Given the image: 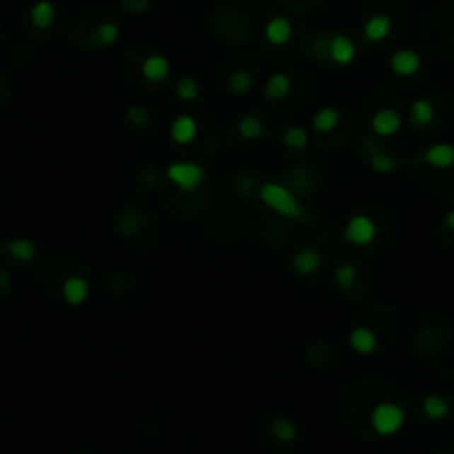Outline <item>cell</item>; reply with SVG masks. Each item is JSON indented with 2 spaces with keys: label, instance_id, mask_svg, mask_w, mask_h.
<instances>
[{
  "label": "cell",
  "instance_id": "ffe728a7",
  "mask_svg": "<svg viewBox=\"0 0 454 454\" xmlns=\"http://www.w3.org/2000/svg\"><path fill=\"white\" fill-rule=\"evenodd\" d=\"M5 250L7 254L11 256V259H16L21 263H29V261H34L36 259V243L34 240H29V238H11L5 243Z\"/></svg>",
  "mask_w": 454,
  "mask_h": 454
},
{
  "label": "cell",
  "instance_id": "52a82bcc",
  "mask_svg": "<svg viewBox=\"0 0 454 454\" xmlns=\"http://www.w3.org/2000/svg\"><path fill=\"white\" fill-rule=\"evenodd\" d=\"M421 56L414 50H397L390 56V69L395 71L401 78H410L421 69Z\"/></svg>",
  "mask_w": 454,
  "mask_h": 454
},
{
  "label": "cell",
  "instance_id": "7c38bea8",
  "mask_svg": "<svg viewBox=\"0 0 454 454\" xmlns=\"http://www.w3.org/2000/svg\"><path fill=\"white\" fill-rule=\"evenodd\" d=\"M170 69H172L170 60L163 54H149L141 63V74L149 83H163L170 76Z\"/></svg>",
  "mask_w": 454,
  "mask_h": 454
},
{
  "label": "cell",
  "instance_id": "30bf717a",
  "mask_svg": "<svg viewBox=\"0 0 454 454\" xmlns=\"http://www.w3.org/2000/svg\"><path fill=\"white\" fill-rule=\"evenodd\" d=\"M327 58L332 60V63H337V65H350L352 60L356 58L354 42L347 36H343V34L332 36L330 45H327Z\"/></svg>",
  "mask_w": 454,
  "mask_h": 454
},
{
  "label": "cell",
  "instance_id": "44dd1931",
  "mask_svg": "<svg viewBox=\"0 0 454 454\" xmlns=\"http://www.w3.org/2000/svg\"><path fill=\"white\" fill-rule=\"evenodd\" d=\"M29 21L36 29H50L56 21V7L50 0H38V3L29 11Z\"/></svg>",
  "mask_w": 454,
  "mask_h": 454
},
{
  "label": "cell",
  "instance_id": "5bb4252c",
  "mask_svg": "<svg viewBox=\"0 0 454 454\" xmlns=\"http://www.w3.org/2000/svg\"><path fill=\"white\" fill-rule=\"evenodd\" d=\"M292 92V78L283 71L272 74L263 85V94L267 100H283Z\"/></svg>",
  "mask_w": 454,
  "mask_h": 454
},
{
  "label": "cell",
  "instance_id": "83f0119b",
  "mask_svg": "<svg viewBox=\"0 0 454 454\" xmlns=\"http://www.w3.org/2000/svg\"><path fill=\"white\" fill-rule=\"evenodd\" d=\"M201 94V87H199V81L192 78V76H183L178 83H176V96L180 100H187V103H194Z\"/></svg>",
  "mask_w": 454,
  "mask_h": 454
},
{
  "label": "cell",
  "instance_id": "9c48e42d",
  "mask_svg": "<svg viewBox=\"0 0 454 454\" xmlns=\"http://www.w3.org/2000/svg\"><path fill=\"white\" fill-rule=\"evenodd\" d=\"M170 136L176 145H190L196 141V136H199V123H196V118L190 116V114H180L172 120L170 125Z\"/></svg>",
  "mask_w": 454,
  "mask_h": 454
},
{
  "label": "cell",
  "instance_id": "ac0fdd59",
  "mask_svg": "<svg viewBox=\"0 0 454 454\" xmlns=\"http://www.w3.org/2000/svg\"><path fill=\"white\" fill-rule=\"evenodd\" d=\"M292 34H294L292 23L287 21L285 16H277V18H272L265 25V38L272 45H285L287 40L292 38Z\"/></svg>",
  "mask_w": 454,
  "mask_h": 454
},
{
  "label": "cell",
  "instance_id": "d4e9b609",
  "mask_svg": "<svg viewBox=\"0 0 454 454\" xmlns=\"http://www.w3.org/2000/svg\"><path fill=\"white\" fill-rule=\"evenodd\" d=\"M238 134L243 136L245 141H259L265 134V125L256 114H245L238 120Z\"/></svg>",
  "mask_w": 454,
  "mask_h": 454
},
{
  "label": "cell",
  "instance_id": "e575fe53",
  "mask_svg": "<svg viewBox=\"0 0 454 454\" xmlns=\"http://www.w3.org/2000/svg\"><path fill=\"white\" fill-rule=\"evenodd\" d=\"M156 174V170L154 168H147L145 170V174H143V183H145V187H151L158 180V176H154Z\"/></svg>",
  "mask_w": 454,
  "mask_h": 454
},
{
  "label": "cell",
  "instance_id": "9a60e30c",
  "mask_svg": "<svg viewBox=\"0 0 454 454\" xmlns=\"http://www.w3.org/2000/svg\"><path fill=\"white\" fill-rule=\"evenodd\" d=\"M392 32V21L390 16H385V13H374V16H370L366 21V25H363V36H366V40L370 42H381L390 36Z\"/></svg>",
  "mask_w": 454,
  "mask_h": 454
},
{
  "label": "cell",
  "instance_id": "3957f363",
  "mask_svg": "<svg viewBox=\"0 0 454 454\" xmlns=\"http://www.w3.org/2000/svg\"><path fill=\"white\" fill-rule=\"evenodd\" d=\"M165 176L172 185L180 187L183 192H196L203 183H205V170L201 168L199 163L192 161H176L170 163L168 170H165Z\"/></svg>",
  "mask_w": 454,
  "mask_h": 454
},
{
  "label": "cell",
  "instance_id": "4fadbf2b",
  "mask_svg": "<svg viewBox=\"0 0 454 454\" xmlns=\"http://www.w3.org/2000/svg\"><path fill=\"white\" fill-rule=\"evenodd\" d=\"M350 347L354 352L368 356V354H374L376 347H378V337L376 332L368 325H359L350 332Z\"/></svg>",
  "mask_w": 454,
  "mask_h": 454
},
{
  "label": "cell",
  "instance_id": "8d00e7d4",
  "mask_svg": "<svg viewBox=\"0 0 454 454\" xmlns=\"http://www.w3.org/2000/svg\"><path fill=\"white\" fill-rule=\"evenodd\" d=\"M0 87H3V74H0Z\"/></svg>",
  "mask_w": 454,
  "mask_h": 454
},
{
  "label": "cell",
  "instance_id": "4316f807",
  "mask_svg": "<svg viewBox=\"0 0 454 454\" xmlns=\"http://www.w3.org/2000/svg\"><path fill=\"white\" fill-rule=\"evenodd\" d=\"M283 145L287 149H294V151H303L308 145H310V134L298 127V125H292V127H287L285 134H283Z\"/></svg>",
  "mask_w": 454,
  "mask_h": 454
},
{
  "label": "cell",
  "instance_id": "603a6c76",
  "mask_svg": "<svg viewBox=\"0 0 454 454\" xmlns=\"http://www.w3.org/2000/svg\"><path fill=\"white\" fill-rule=\"evenodd\" d=\"M272 436L277 438V441L281 443H292L294 438L298 436V428H296V423L292 419H287V417H279L272 421V428H269Z\"/></svg>",
  "mask_w": 454,
  "mask_h": 454
},
{
  "label": "cell",
  "instance_id": "277c9868",
  "mask_svg": "<svg viewBox=\"0 0 454 454\" xmlns=\"http://www.w3.org/2000/svg\"><path fill=\"white\" fill-rule=\"evenodd\" d=\"M343 238L350 245L366 248L376 238V223L368 214H356L347 221L345 230H343Z\"/></svg>",
  "mask_w": 454,
  "mask_h": 454
},
{
  "label": "cell",
  "instance_id": "d6a6232c",
  "mask_svg": "<svg viewBox=\"0 0 454 454\" xmlns=\"http://www.w3.org/2000/svg\"><path fill=\"white\" fill-rule=\"evenodd\" d=\"M236 187H238V192L240 194H252V192H259L256 190V178L252 176V174H243L238 178V183H236Z\"/></svg>",
  "mask_w": 454,
  "mask_h": 454
},
{
  "label": "cell",
  "instance_id": "f1b7e54d",
  "mask_svg": "<svg viewBox=\"0 0 454 454\" xmlns=\"http://www.w3.org/2000/svg\"><path fill=\"white\" fill-rule=\"evenodd\" d=\"M141 230V216H139V211H134V209H125L123 214L118 216V232L123 234V236H132Z\"/></svg>",
  "mask_w": 454,
  "mask_h": 454
},
{
  "label": "cell",
  "instance_id": "6da1fadb",
  "mask_svg": "<svg viewBox=\"0 0 454 454\" xmlns=\"http://www.w3.org/2000/svg\"><path fill=\"white\" fill-rule=\"evenodd\" d=\"M259 199L269 207L274 209L277 214L292 219V221H303L308 216V209L298 201V196L281 183H274V180H267L259 187Z\"/></svg>",
  "mask_w": 454,
  "mask_h": 454
},
{
  "label": "cell",
  "instance_id": "484cf974",
  "mask_svg": "<svg viewBox=\"0 0 454 454\" xmlns=\"http://www.w3.org/2000/svg\"><path fill=\"white\" fill-rule=\"evenodd\" d=\"M368 163H370L372 172H376V174H392L401 165V161L397 156L388 154V151H383V149H378V151H374V154H370Z\"/></svg>",
  "mask_w": 454,
  "mask_h": 454
},
{
  "label": "cell",
  "instance_id": "8992f818",
  "mask_svg": "<svg viewBox=\"0 0 454 454\" xmlns=\"http://www.w3.org/2000/svg\"><path fill=\"white\" fill-rule=\"evenodd\" d=\"M89 294H92V285L85 277H78V274H71L65 279L63 283V298L67 305L71 308H78V305H85Z\"/></svg>",
  "mask_w": 454,
  "mask_h": 454
},
{
  "label": "cell",
  "instance_id": "e0dca14e",
  "mask_svg": "<svg viewBox=\"0 0 454 454\" xmlns=\"http://www.w3.org/2000/svg\"><path fill=\"white\" fill-rule=\"evenodd\" d=\"M118 36H120V27L116 23H103L94 29L92 36H89V47L107 50L112 45H116Z\"/></svg>",
  "mask_w": 454,
  "mask_h": 454
},
{
  "label": "cell",
  "instance_id": "8fae6325",
  "mask_svg": "<svg viewBox=\"0 0 454 454\" xmlns=\"http://www.w3.org/2000/svg\"><path fill=\"white\" fill-rule=\"evenodd\" d=\"M423 163L436 170L454 168V145L450 143H434L423 151Z\"/></svg>",
  "mask_w": 454,
  "mask_h": 454
},
{
  "label": "cell",
  "instance_id": "ba28073f",
  "mask_svg": "<svg viewBox=\"0 0 454 454\" xmlns=\"http://www.w3.org/2000/svg\"><path fill=\"white\" fill-rule=\"evenodd\" d=\"M323 265V256L316 248H301L292 256V269L298 277H312L314 272H319Z\"/></svg>",
  "mask_w": 454,
  "mask_h": 454
},
{
  "label": "cell",
  "instance_id": "1f68e13d",
  "mask_svg": "<svg viewBox=\"0 0 454 454\" xmlns=\"http://www.w3.org/2000/svg\"><path fill=\"white\" fill-rule=\"evenodd\" d=\"M120 7L127 13H132V16H141V13H147L151 9V3L149 0H123Z\"/></svg>",
  "mask_w": 454,
  "mask_h": 454
},
{
  "label": "cell",
  "instance_id": "cb8c5ba5",
  "mask_svg": "<svg viewBox=\"0 0 454 454\" xmlns=\"http://www.w3.org/2000/svg\"><path fill=\"white\" fill-rule=\"evenodd\" d=\"M227 87H230V92L234 96H245L252 92V87H254V76L252 71L248 69H234L230 74V78H227Z\"/></svg>",
  "mask_w": 454,
  "mask_h": 454
},
{
  "label": "cell",
  "instance_id": "2e32d148",
  "mask_svg": "<svg viewBox=\"0 0 454 454\" xmlns=\"http://www.w3.org/2000/svg\"><path fill=\"white\" fill-rule=\"evenodd\" d=\"M407 116H410L412 127L426 129V127L432 125V120H434V116H436V110H434V105H432L428 98H417V100L410 105V112H407Z\"/></svg>",
  "mask_w": 454,
  "mask_h": 454
},
{
  "label": "cell",
  "instance_id": "836d02e7",
  "mask_svg": "<svg viewBox=\"0 0 454 454\" xmlns=\"http://www.w3.org/2000/svg\"><path fill=\"white\" fill-rule=\"evenodd\" d=\"M9 287H11V274L7 269L0 267V292H7Z\"/></svg>",
  "mask_w": 454,
  "mask_h": 454
},
{
  "label": "cell",
  "instance_id": "d6986e66",
  "mask_svg": "<svg viewBox=\"0 0 454 454\" xmlns=\"http://www.w3.org/2000/svg\"><path fill=\"white\" fill-rule=\"evenodd\" d=\"M421 410H423V414H426V419H430V421H443L450 414V401L446 397L434 395L432 392V395H428L426 399H423Z\"/></svg>",
  "mask_w": 454,
  "mask_h": 454
},
{
  "label": "cell",
  "instance_id": "7a4b0ae2",
  "mask_svg": "<svg viewBox=\"0 0 454 454\" xmlns=\"http://www.w3.org/2000/svg\"><path fill=\"white\" fill-rule=\"evenodd\" d=\"M370 426L378 436H392L405 426V410L397 403H378L370 414Z\"/></svg>",
  "mask_w": 454,
  "mask_h": 454
},
{
  "label": "cell",
  "instance_id": "f546056e",
  "mask_svg": "<svg viewBox=\"0 0 454 454\" xmlns=\"http://www.w3.org/2000/svg\"><path fill=\"white\" fill-rule=\"evenodd\" d=\"M125 120L132 127L143 129L151 123V114L145 107H141V105H129V107L125 110Z\"/></svg>",
  "mask_w": 454,
  "mask_h": 454
},
{
  "label": "cell",
  "instance_id": "74e56055",
  "mask_svg": "<svg viewBox=\"0 0 454 454\" xmlns=\"http://www.w3.org/2000/svg\"><path fill=\"white\" fill-rule=\"evenodd\" d=\"M452 381H454V370H452Z\"/></svg>",
  "mask_w": 454,
  "mask_h": 454
},
{
  "label": "cell",
  "instance_id": "4dcf8cb0",
  "mask_svg": "<svg viewBox=\"0 0 454 454\" xmlns=\"http://www.w3.org/2000/svg\"><path fill=\"white\" fill-rule=\"evenodd\" d=\"M334 281L339 287H343V290H350V287H354V283H356V267L352 263L339 265L334 272Z\"/></svg>",
  "mask_w": 454,
  "mask_h": 454
},
{
  "label": "cell",
  "instance_id": "d590c367",
  "mask_svg": "<svg viewBox=\"0 0 454 454\" xmlns=\"http://www.w3.org/2000/svg\"><path fill=\"white\" fill-rule=\"evenodd\" d=\"M443 225H446V230L454 232V207L446 211V216H443Z\"/></svg>",
  "mask_w": 454,
  "mask_h": 454
},
{
  "label": "cell",
  "instance_id": "7402d4cb",
  "mask_svg": "<svg viewBox=\"0 0 454 454\" xmlns=\"http://www.w3.org/2000/svg\"><path fill=\"white\" fill-rule=\"evenodd\" d=\"M341 120V112L337 107H323L312 116V127L321 134H330L332 129H337Z\"/></svg>",
  "mask_w": 454,
  "mask_h": 454
},
{
  "label": "cell",
  "instance_id": "5b68a950",
  "mask_svg": "<svg viewBox=\"0 0 454 454\" xmlns=\"http://www.w3.org/2000/svg\"><path fill=\"white\" fill-rule=\"evenodd\" d=\"M370 125H372V132L378 136V139H390V136H395L401 129L403 120H401V114L397 110L383 107L372 116Z\"/></svg>",
  "mask_w": 454,
  "mask_h": 454
}]
</instances>
